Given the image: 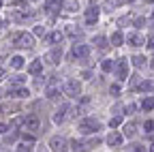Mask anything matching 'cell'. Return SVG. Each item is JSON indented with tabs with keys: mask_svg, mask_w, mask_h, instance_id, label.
Listing matches in <instances>:
<instances>
[{
	"mask_svg": "<svg viewBox=\"0 0 154 152\" xmlns=\"http://www.w3.org/2000/svg\"><path fill=\"white\" fill-rule=\"evenodd\" d=\"M11 41H13V45L22 47V49H30V47L34 45V39H32L30 34H26V32H19V34H15Z\"/></svg>",
	"mask_w": 154,
	"mask_h": 152,
	"instance_id": "obj_1",
	"label": "cell"
},
{
	"mask_svg": "<svg viewBox=\"0 0 154 152\" xmlns=\"http://www.w3.org/2000/svg\"><path fill=\"white\" fill-rule=\"evenodd\" d=\"M64 92L69 94V97H77V94L82 92L79 82H75V79H66V82H64Z\"/></svg>",
	"mask_w": 154,
	"mask_h": 152,
	"instance_id": "obj_2",
	"label": "cell"
},
{
	"mask_svg": "<svg viewBox=\"0 0 154 152\" xmlns=\"http://www.w3.org/2000/svg\"><path fill=\"white\" fill-rule=\"evenodd\" d=\"M99 129H101V124L96 122V120H92V118H88V120H84V122L79 124V131L86 133V135H88V133H92V131H99Z\"/></svg>",
	"mask_w": 154,
	"mask_h": 152,
	"instance_id": "obj_3",
	"label": "cell"
},
{
	"mask_svg": "<svg viewBox=\"0 0 154 152\" xmlns=\"http://www.w3.org/2000/svg\"><path fill=\"white\" fill-rule=\"evenodd\" d=\"M22 124H24V131H36L41 122H38V118H36V116H28Z\"/></svg>",
	"mask_w": 154,
	"mask_h": 152,
	"instance_id": "obj_4",
	"label": "cell"
},
{
	"mask_svg": "<svg viewBox=\"0 0 154 152\" xmlns=\"http://www.w3.org/2000/svg\"><path fill=\"white\" fill-rule=\"evenodd\" d=\"M60 58H62V49H60V47H56V49H51V51L47 54V62H49V64H58V62H60Z\"/></svg>",
	"mask_w": 154,
	"mask_h": 152,
	"instance_id": "obj_5",
	"label": "cell"
},
{
	"mask_svg": "<svg viewBox=\"0 0 154 152\" xmlns=\"http://www.w3.org/2000/svg\"><path fill=\"white\" fill-rule=\"evenodd\" d=\"M69 109H71L69 105H62L60 109H58V111L54 113V122H56V124H60V122H64V118H66V111H69Z\"/></svg>",
	"mask_w": 154,
	"mask_h": 152,
	"instance_id": "obj_6",
	"label": "cell"
},
{
	"mask_svg": "<svg viewBox=\"0 0 154 152\" xmlns=\"http://www.w3.org/2000/svg\"><path fill=\"white\" fill-rule=\"evenodd\" d=\"M116 73H118V79H126V73H128V62L120 60L118 67H116Z\"/></svg>",
	"mask_w": 154,
	"mask_h": 152,
	"instance_id": "obj_7",
	"label": "cell"
},
{
	"mask_svg": "<svg viewBox=\"0 0 154 152\" xmlns=\"http://www.w3.org/2000/svg\"><path fill=\"white\" fill-rule=\"evenodd\" d=\"M128 45H133V47H141V45H146V39L141 34H131L128 36Z\"/></svg>",
	"mask_w": 154,
	"mask_h": 152,
	"instance_id": "obj_8",
	"label": "cell"
},
{
	"mask_svg": "<svg viewBox=\"0 0 154 152\" xmlns=\"http://www.w3.org/2000/svg\"><path fill=\"white\" fill-rule=\"evenodd\" d=\"M122 135H120V133H109V137H107V144L109 146H113V148H118L120 144H122Z\"/></svg>",
	"mask_w": 154,
	"mask_h": 152,
	"instance_id": "obj_9",
	"label": "cell"
},
{
	"mask_svg": "<svg viewBox=\"0 0 154 152\" xmlns=\"http://www.w3.org/2000/svg\"><path fill=\"white\" fill-rule=\"evenodd\" d=\"M90 54V47L88 45H75L73 47V56H79V58H86Z\"/></svg>",
	"mask_w": 154,
	"mask_h": 152,
	"instance_id": "obj_10",
	"label": "cell"
},
{
	"mask_svg": "<svg viewBox=\"0 0 154 152\" xmlns=\"http://www.w3.org/2000/svg\"><path fill=\"white\" fill-rule=\"evenodd\" d=\"M96 20H99V9H96V7L88 9V11H86V22H88V24H94Z\"/></svg>",
	"mask_w": 154,
	"mask_h": 152,
	"instance_id": "obj_11",
	"label": "cell"
},
{
	"mask_svg": "<svg viewBox=\"0 0 154 152\" xmlns=\"http://www.w3.org/2000/svg\"><path fill=\"white\" fill-rule=\"evenodd\" d=\"M49 148H51V150H56V152H58V150H66V148H64V139H62V137H54V139L49 141Z\"/></svg>",
	"mask_w": 154,
	"mask_h": 152,
	"instance_id": "obj_12",
	"label": "cell"
},
{
	"mask_svg": "<svg viewBox=\"0 0 154 152\" xmlns=\"http://www.w3.org/2000/svg\"><path fill=\"white\" fill-rule=\"evenodd\" d=\"M30 17H32L30 11H17V13H13V20L15 22H26V20H30Z\"/></svg>",
	"mask_w": 154,
	"mask_h": 152,
	"instance_id": "obj_13",
	"label": "cell"
},
{
	"mask_svg": "<svg viewBox=\"0 0 154 152\" xmlns=\"http://www.w3.org/2000/svg\"><path fill=\"white\" fill-rule=\"evenodd\" d=\"M41 69H43V62H41V60H32L30 67H28V71H30L32 75H38V73H41Z\"/></svg>",
	"mask_w": 154,
	"mask_h": 152,
	"instance_id": "obj_14",
	"label": "cell"
},
{
	"mask_svg": "<svg viewBox=\"0 0 154 152\" xmlns=\"http://www.w3.org/2000/svg\"><path fill=\"white\" fill-rule=\"evenodd\" d=\"M11 94H13L15 99H24V97H30V92H28L26 88H13V90H11Z\"/></svg>",
	"mask_w": 154,
	"mask_h": 152,
	"instance_id": "obj_15",
	"label": "cell"
},
{
	"mask_svg": "<svg viewBox=\"0 0 154 152\" xmlns=\"http://www.w3.org/2000/svg\"><path fill=\"white\" fill-rule=\"evenodd\" d=\"M45 9L49 13H58V11H60V2H58V0H49V2L45 5Z\"/></svg>",
	"mask_w": 154,
	"mask_h": 152,
	"instance_id": "obj_16",
	"label": "cell"
},
{
	"mask_svg": "<svg viewBox=\"0 0 154 152\" xmlns=\"http://www.w3.org/2000/svg\"><path fill=\"white\" fill-rule=\"evenodd\" d=\"M135 122H128V124H124V137H133L135 135Z\"/></svg>",
	"mask_w": 154,
	"mask_h": 152,
	"instance_id": "obj_17",
	"label": "cell"
},
{
	"mask_svg": "<svg viewBox=\"0 0 154 152\" xmlns=\"http://www.w3.org/2000/svg\"><path fill=\"white\" fill-rule=\"evenodd\" d=\"M146 62H148V60L143 58V56H133V64L137 67V69H143V67H146Z\"/></svg>",
	"mask_w": 154,
	"mask_h": 152,
	"instance_id": "obj_18",
	"label": "cell"
},
{
	"mask_svg": "<svg viewBox=\"0 0 154 152\" xmlns=\"http://www.w3.org/2000/svg\"><path fill=\"white\" fill-rule=\"evenodd\" d=\"M94 45L99 47V49H107V47H109V45H107V39H105V36H96V39H94Z\"/></svg>",
	"mask_w": 154,
	"mask_h": 152,
	"instance_id": "obj_19",
	"label": "cell"
},
{
	"mask_svg": "<svg viewBox=\"0 0 154 152\" xmlns=\"http://www.w3.org/2000/svg\"><path fill=\"white\" fill-rule=\"evenodd\" d=\"M122 41H124L122 32H113L111 34V45H122Z\"/></svg>",
	"mask_w": 154,
	"mask_h": 152,
	"instance_id": "obj_20",
	"label": "cell"
},
{
	"mask_svg": "<svg viewBox=\"0 0 154 152\" xmlns=\"http://www.w3.org/2000/svg\"><path fill=\"white\" fill-rule=\"evenodd\" d=\"M11 67H13V69H22V67H24V58L13 56V58H11Z\"/></svg>",
	"mask_w": 154,
	"mask_h": 152,
	"instance_id": "obj_21",
	"label": "cell"
},
{
	"mask_svg": "<svg viewBox=\"0 0 154 152\" xmlns=\"http://www.w3.org/2000/svg\"><path fill=\"white\" fill-rule=\"evenodd\" d=\"M141 109H143V111H152V109H154V99H146V101L141 103Z\"/></svg>",
	"mask_w": 154,
	"mask_h": 152,
	"instance_id": "obj_22",
	"label": "cell"
},
{
	"mask_svg": "<svg viewBox=\"0 0 154 152\" xmlns=\"http://www.w3.org/2000/svg\"><path fill=\"white\" fill-rule=\"evenodd\" d=\"M101 69H103V73H109V71H113V62L111 60H103Z\"/></svg>",
	"mask_w": 154,
	"mask_h": 152,
	"instance_id": "obj_23",
	"label": "cell"
},
{
	"mask_svg": "<svg viewBox=\"0 0 154 152\" xmlns=\"http://www.w3.org/2000/svg\"><path fill=\"white\" fill-rule=\"evenodd\" d=\"M58 97H60V92H58L56 88H49V90H47V99H51V101H56Z\"/></svg>",
	"mask_w": 154,
	"mask_h": 152,
	"instance_id": "obj_24",
	"label": "cell"
},
{
	"mask_svg": "<svg viewBox=\"0 0 154 152\" xmlns=\"http://www.w3.org/2000/svg\"><path fill=\"white\" fill-rule=\"evenodd\" d=\"M139 88L143 92H150V90H154V82H143V84H139Z\"/></svg>",
	"mask_w": 154,
	"mask_h": 152,
	"instance_id": "obj_25",
	"label": "cell"
},
{
	"mask_svg": "<svg viewBox=\"0 0 154 152\" xmlns=\"http://www.w3.org/2000/svg\"><path fill=\"white\" fill-rule=\"evenodd\" d=\"M66 34H69V36H79L82 30H77L75 26H69V28H66Z\"/></svg>",
	"mask_w": 154,
	"mask_h": 152,
	"instance_id": "obj_26",
	"label": "cell"
},
{
	"mask_svg": "<svg viewBox=\"0 0 154 152\" xmlns=\"http://www.w3.org/2000/svg\"><path fill=\"white\" fill-rule=\"evenodd\" d=\"M69 150H86V148H84L82 141H71V148Z\"/></svg>",
	"mask_w": 154,
	"mask_h": 152,
	"instance_id": "obj_27",
	"label": "cell"
},
{
	"mask_svg": "<svg viewBox=\"0 0 154 152\" xmlns=\"http://www.w3.org/2000/svg\"><path fill=\"white\" fill-rule=\"evenodd\" d=\"M62 36H64L62 32H54V34L49 36V39H51V43H58V41H62Z\"/></svg>",
	"mask_w": 154,
	"mask_h": 152,
	"instance_id": "obj_28",
	"label": "cell"
},
{
	"mask_svg": "<svg viewBox=\"0 0 154 152\" xmlns=\"http://www.w3.org/2000/svg\"><path fill=\"white\" fill-rule=\"evenodd\" d=\"M135 88H139V77H137V75L131 77V90H135Z\"/></svg>",
	"mask_w": 154,
	"mask_h": 152,
	"instance_id": "obj_29",
	"label": "cell"
},
{
	"mask_svg": "<svg viewBox=\"0 0 154 152\" xmlns=\"http://www.w3.org/2000/svg\"><path fill=\"white\" fill-rule=\"evenodd\" d=\"M143 129H146L148 133H152V131H154V120H148V122L143 124Z\"/></svg>",
	"mask_w": 154,
	"mask_h": 152,
	"instance_id": "obj_30",
	"label": "cell"
},
{
	"mask_svg": "<svg viewBox=\"0 0 154 152\" xmlns=\"http://www.w3.org/2000/svg\"><path fill=\"white\" fill-rule=\"evenodd\" d=\"M120 122H122V118H111L109 126H111V129H116V126H120Z\"/></svg>",
	"mask_w": 154,
	"mask_h": 152,
	"instance_id": "obj_31",
	"label": "cell"
},
{
	"mask_svg": "<svg viewBox=\"0 0 154 152\" xmlns=\"http://www.w3.org/2000/svg\"><path fill=\"white\" fill-rule=\"evenodd\" d=\"M99 144H101V139H99V137H94V139H90L86 146H88V148H94V146H99Z\"/></svg>",
	"mask_w": 154,
	"mask_h": 152,
	"instance_id": "obj_32",
	"label": "cell"
},
{
	"mask_svg": "<svg viewBox=\"0 0 154 152\" xmlns=\"http://www.w3.org/2000/svg\"><path fill=\"white\" fill-rule=\"evenodd\" d=\"M43 32H45L43 26H34V34H36V36H43Z\"/></svg>",
	"mask_w": 154,
	"mask_h": 152,
	"instance_id": "obj_33",
	"label": "cell"
},
{
	"mask_svg": "<svg viewBox=\"0 0 154 152\" xmlns=\"http://www.w3.org/2000/svg\"><path fill=\"white\" fill-rule=\"evenodd\" d=\"M146 24V20H143V17H139V20H135V26H137V28H141Z\"/></svg>",
	"mask_w": 154,
	"mask_h": 152,
	"instance_id": "obj_34",
	"label": "cell"
},
{
	"mask_svg": "<svg viewBox=\"0 0 154 152\" xmlns=\"http://www.w3.org/2000/svg\"><path fill=\"white\" fill-rule=\"evenodd\" d=\"M111 94H120V86L113 84V86H111Z\"/></svg>",
	"mask_w": 154,
	"mask_h": 152,
	"instance_id": "obj_35",
	"label": "cell"
},
{
	"mask_svg": "<svg viewBox=\"0 0 154 152\" xmlns=\"http://www.w3.org/2000/svg\"><path fill=\"white\" fill-rule=\"evenodd\" d=\"M82 77H84V79H90V77H92V73H90V71H84V73H82Z\"/></svg>",
	"mask_w": 154,
	"mask_h": 152,
	"instance_id": "obj_36",
	"label": "cell"
},
{
	"mask_svg": "<svg viewBox=\"0 0 154 152\" xmlns=\"http://www.w3.org/2000/svg\"><path fill=\"white\" fill-rule=\"evenodd\" d=\"M7 129H9V126H7L5 122H0V133H7Z\"/></svg>",
	"mask_w": 154,
	"mask_h": 152,
	"instance_id": "obj_37",
	"label": "cell"
},
{
	"mask_svg": "<svg viewBox=\"0 0 154 152\" xmlns=\"http://www.w3.org/2000/svg\"><path fill=\"white\" fill-rule=\"evenodd\" d=\"M118 5H124V2H135V0H116Z\"/></svg>",
	"mask_w": 154,
	"mask_h": 152,
	"instance_id": "obj_38",
	"label": "cell"
},
{
	"mask_svg": "<svg viewBox=\"0 0 154 152\" xmlns=\"http://www.w3.org/2000/svg\"><path fill=\"white\" fill-rule=\"evenodd\" d=\"M150 67H152V69H154V58H152V62H150Z\"/></svg>",
	"mask_w": 154,
	"mask_h": 152,
	"instance_id": "obj_39",
	"label": "cell"
},
{
	"mask_svg": "<svg viewBox=\"0 0 154 152\" xmlns=\"http://www.w3.org/2000/svg\"><path fill=\"white\" fill-rule=\"evenodd\" d=\"M2 75H5V71H2V69H0V77H2Z\"/></svg>",
	"mask_w": 154,
	"mask_h": 152,
	"instance_id": "obj_40",
	"label": "cell"
},
{
	"mask_svg": "<svg viewBox=\"0 0 154 152\" xmlns=\"http://www.w3.org/2000/svg\"><path fill=\"white\" fill-rule=\"evenodd\" d=\"M150 150H154V144H152V146H150Z\"/></svg>",
	"mask_w": 154,
	"mask_h": 152,
	"instance_id": "obj_41",
	"label": "cell"
},
{
	"mask_svg": "<svg viewBox=\"0 0 154 152\" xmlns=\"http://www.w3.org/2000/svg\"><path fill=\"white\" fill-rule=\"evenodd\" d=\"M152 20H154V13H152Z\"/></svg>",
	"mask_w": 154,
	"mask_h": 152,
	"instance_id": "obj_42",
	"label": "cell"
},
{
	"mask_svg": "<svg viewBox=\"0 0 154 152\" xmlns=\"http://www.w3.org/2000/svg\"><path fill=\"white\" fill-rule=\"evenodd\" d=\"M0 26H2V22H0Z\"/></svg>",
	"mask_w": 154,
	"mask_h": 152,
	"instance_id": "obj_43",
	"label": "cell"
},
{
	"mask_svg": "<svg viewBox=\"0 0 154 152\" xmlns=\"http://www.w3.org/2000/svg\"><path fill=\"white\" fill-rule=\"evenodd\" d=\"M0 7H2V2H0Z\"/></svg>",
	"mask_w": 154,
	"mask_h": 152,
	"instance_id": "obj_44",
	"label": "cell"
}]
</instances>
